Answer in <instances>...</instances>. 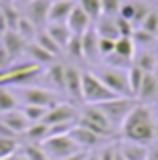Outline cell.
Listing matches in <instances>:
<instances>
[{
  "label": "cell",
  "instance_id": "6da1fadb",
  "mask_svg": "<svg viewBox=\"0 0 158 160\" xmlns=\"http://www.w3.org/2000/svg\"><path fill=\"white\" fill-rule=\"evenodd\" d=\"M120 132H122L124 140H132V142H138V144L150 146L158 136V128L150 108L144 106V103H136L132 108V112L126 116V120L122 122Z\"/></svg>",
  "mask_w": 158,
  "mask_h": 160
},
{
  "label": "cell",
  "instance_id": "7a4b0ae2",
  "mask_svg": "<svg viewBox=\"0 0 158 160\" xmlns=\"http://www.w3.org/2000/svg\"><path fill=\"white\" fill-rule=\"evenodd\" d=\"M81 98L85 103H101L118 95L91 71H81Z\"/></svg>",
  "mask_w": 158,
  "mask_h": 160
},
{
  "label": "cell",
  "instance_id": "3957f363",
  "mask_svg": "<svg viewBox=\"0 0 158 160\" xmlns=\"http://www.w3.org/2000/svg\"><path fill=\"white\" fill-rule=\"evenodd\" d=\"M77 124L83 126V128H87V130H91V132H95V134H99V136H103V138L114 136V126H111V122L107 120V116L95 106V103H87V106L81 109Z\"/></svg>",
  "mask_w": 158,
  "mask_h": 160
},
{
  "label": "cell",
  "instance_id": "277c9868",
  "mask_svg": "<svg viewBox=\"0 0 158 160\" xmlns=\"http://www.w3.org/2000/svg\"><path fill=\"white\" fill-rule=\"evenodd\" d=\"M95 75H97L116 95L134 98L132 91H130V83H128V69H118V67H111V65H103L95 71Z\"/></svg>",
  "mask_w": 158,
  "mask_h": 160
},
{
  "label": "cell",
  "instance_id": "5b68a950",
  "mask_svg": "<svg viewBox=\"0 0 158 160\" xmlns=\"http://www.w3.org/2000/svg\"><path fill=\"white\" fill-rule=\"evenodd\" d=\"M16 98L27 106H41V108H53L59 103V95L45 87H32V85H18L16 87Z\"/></svg>",
  "mask_w": 158,
  "mask_h": 160
},
{
  "label": "cell",
  "instance_id": "8992f818",
  "mask_svg": "<svg viewBox=\"0 0 158 160\" xmlns=\"http://www.w3.org/2000/svg\"><path fill=\"white\" fill-rule=\"evenodd\" d=\"M136 103H138L136 98H122V95H118V98H114V99L95 103V106L106 113L107 120L111 122V126L116 128V126H122V122L126 120V116L132 112V108H134Z\"/></svg>",
  "mask_w": 158,
  "mask_h": 160
},
{
  "label": "cell",
  "instance_id": "52a82bcc",
  "mask_svg": "<svg viewBox=\"0 0 158 160\" xmlns=\"http://www.w3.org/2000/svg\"><path fill=\"white\" fill-rule=\"evenodd\" d=\"M43 148H45V152H47V156L51 158V160H61V158L69 156V154L77 152V150H81L69 134L49 136L47 140L43 142Z\"/></svg>",
  "mask_w": 158,
  "mask_h": 160
},
{
  "label": "cell",
  "instance_id": "ba28073f",
  "mask_svg": "<svg viewBox=\"0 0 158 160\" xmlns=\"http://www.w3.org/2000/svg\"><path fill=\"white\" fill-rule=\"evenodd\" d=\"M77 120H79V109L73 103L59 102L47 109V116H45L43 122L47 126H55V124H69V122H77Z\"/></svg>",
  "mask_w": 158,
  "mask_h": 160
},
{
  "label": "cell",
  "instance_id": "9c48e42d",
  "mask_svg": "<svg viewBox=\"0 0 158 160\" xmlns=\"http://www.w3.org/2000/svg\"><path fill=\"white\" fill-rule=\"evenodd\" d=\"M53 0H32L24 8V16L35 24L37 28H45L49 22V8H51Z\"/></svg>",
  "mask_w": 158,
  "mask_h": 160
},
{
  "label": "cell",
  "instance_id": "30bf717a",
  "mask_svg": "<svg viewBox=\"0 0 158 160\" xmlns=\"http://www.w3.org/2000/svg\"><path fill=\"white\" fill-rule=\"evenodd\" d=\"M69 136L75 140V144H77L81 150H89V148H95V146H101L103 142L107 140V138L99 136V134L91 132V130L83 128V126H79V124H75V128L69 132Z\"/></svg>",
  "mask_w": 158,
  "mask_h": 160
},
{
  "label": "cell",
  "instance_id": "8fae6325",
  "mask_svg": "<svg viewBox=\"0 0 158 160\" xmlns=\"http://www.w3.org/2000/svg\"><path fill=\"white\" fill-rule=\"evenodd\" d=\"M136 99H138V103H144V106L158 102V75L154 71H152V73H144V79H142V83H140Z\"/></svg>",
  "mask_w": 158,
  "mask_h": 160
},
{
  "label": "cell",
  "instance_id": "7c38bea8",
  "mask_svg": "<svg viewBox=\"0 0 158 160\" xmlns=\"http://www.w3.org/2000/svg\"><path fill=\"white\" fill-rule=\"evenodd\" d=\"M0 43H2V45H4V49L10 53V57H12V59H18L20 55H24V51H27L28 41L24 39L20 32L10 31V28H8V31L4 32L2 37H0Z\"/></svg>",
  "mask_w": 158,
  "mask_h": 160
},
{
  "label": "cell",
  "instance_id": "4fadbf2b",
  "mask_svg": "<svg viewBox=\"0 0 158 160\" xmlns=\"http://www.w3.org/2000/svg\"><path fill=\"white\" fill-rule=\"evenodd\" d=\"M65 93L73 102H83V98H81V71L73 65H65Z\"/></svg>",
  "mask_w": 158,
  "mask_h": 160
},
{
  "label": "cell",
  "instance_id": "5bb4252c",
  "mask_svg": "<svg viewBox=\"0 0 158 160\" xmlns=\"http://www.w3.org/2000/svg\"><path fill=\"white\" fill-rule=\"evenodd\" d=\"M116 146H118V152L126 160H148V146L146 144H138V142H132V140H122Z\"/></svg>",
  "mask_w": 158,
  "mask_h": 160
},
{
  "label": "cell",
  "instance_id": "9a60e30c",
  "mask_svg": "<svg viewBox=\"0 0 158 160\" xmlns=\"http://www.w3.org/2000/svg\"><path fill=\"white\" fill-rule=\"evenodd\" d=\"M65 24L69 27V31H71L73 35H83V32H85L87 28L91 27V18L85 14V10H83L79 4H75Z\"/></svg>",
  "mask_w": 158,
  "mask_h": 160
},
{
  "label": "cell",
  "instance_id": "2e32d148",
  "mask_svg": "<svg viewBox=\"0 0 158 160\" xmlns=\"http://www.w3.org/2000/svg\"><path fill=\"white\" fill-rule=\"evenodd\" d=\"M0 120H2L16 136H22V134L28 130V126H31V122L27 120V116H24L20 109H12V112L0 113Z\"/></svg>",
  "mask_w": 158,
  "mask_h": 160
},
{
  "label": "cell",
  "instance_id": "e0dca14e",
  "mask_svg": "<svg viewBox=\"0 0 158 160\" xmlns=\"http://www.w3.org/2000/svg\"><path fill=\"white\" fill-rule=\"evenodd\" d=\"M97 41H99V35L95 32L93 27H89L81 35V49H83V59H85V61H95V59L99 57Z\"/></svg>",
  "mask_w": 158,
  "mask_h": 160
},
{
  "label": "cell",
  "instance_id": "ac0fdd59",
  "mask_svg": "<svg viewBox=\"0 0 158 160\" xmlns=\"http://www.w3.org/2000/svg\"><path fill=\"white\" fill-rule=\"evenodd\" d=\"M73 6H75V0H53L49 8V22H67Z\"/></svg>",
  "mask_w": 158,
  "mask_h": 160
},
{
  "label": "cell",
  "instance_id": "d6986e66",
  "mask_svg": "<svg viewBox=\"0 0 158 160\" xmlns=\"http://www.w3.org/2000/svg\"><path fill=\"white\" fill-rule=\"evenodd\" d=\"M28 55V59H31V63H37V65H51V63L57 61L55 55H51L47 51V49H43L37 41H28L27 45V51H24Z\"/></svg>",
  "mask_w": 158,
  "mask_h": 160
},
{
  "label": "cell",
  "instance_id": "ffe728a7",
  "mask_svg": "<svg viewBox=\"0 0 158 160\" xmlns=\"http://www.w3.org/2000/svg\"><path fill=\"white\" fill-rule=\"evenodd\" d=\"M95 32H97L99 37H103V39H120V31H118V22H116V16H99L97 20H95Z\"/></svg>",
  "mask_w": 158,
  "mask_h": 160
},
{
  "label": "cell",
  "instance_id": "44dd1931",
  "mask_svg": "<svg viewBox=\"0 0 158 160\" xmlns=\"http://www.w3.org/2000/svg\"><path fill=\"white\" fill-rule=\"evenodd\" d=\"M45 77L47 81L55 87L57 91H65V65L63 63H51L47 65V71H45Z\"/></svg>",
  "mask_w": 158,
  "mask_h": 160
},
{
  "label": "cell",
  "instance_id": "7402d4cb",
  "mask_svg": "<svg viewBox=\"0 0 158 160\" xmlns=\"http://www.w3.org/2000/svg\"><path fill=\"white\" fill-rule=\"evenodd\" d=\"M45 31L55 39V43L59 45L61 49H65V45L69 43V39H71V35H73L65 22H49L47 27H45Z\"/></svg>",
  "mask_w": 158,
  "mask_h": 160
},
{
  "label": "cell",
  "instance_id": "603a6c76",
  "mask_svg": "<svg viewBox=\"0 0 158 160\" xmlns=\"http://www.w3.org/2000/svg\"><path fill=\"white\" fill-rule=\"evenodd\" d=\"M27 138V142H32V144H43L49 138V126L45 122H37V124H31L28 130L22 134Z\"/></svg>",
  "mask_w": 158,
  "mask_h": 160
},
{
  "label": "cell",
  "instance_id": "cb8c5ba5",
  "mask_svg": "<svg viewBox=\"0 0 158 160\" xmlns=\"http://www.w3.org/2000/svg\"><path fill=\"white\" fill-rule=\"evenodd\" d=\"M132 63H134L136 67H140L142 71H146V73H152V71H156L158 59L150 51H138L134 55V61H132Z\"/></svg>",
  "mask_w": 158,
  "mask_h": 160
},
{
  "label": "cell",
  "instance_id": "d4e9b609",
  "mask_svg": "<svg viewBox=\"0 0 158 160\" xmlns=\"http://www.w3.org/2000/svg\"><path fill=\"white\" fill-rule=\"evenodd\" d=\"M18 108V98H16L14 91H10L8 87L0 85V113L12 112V109Z\"/></svg>",
  "mask_w": 158,
  "mask_h": 160
},
{
  "label": "cell",
  "instance_id": "484cf974",
  "mask_svg": "<svg viewBox=\"0 0 158 160\" xmlns=\"http://www.w3.org/2000/svg\"><path fill=\"white\" fill-rule=\"evenodd\" d=\"M114 53H118V55H122V57L134 61L136 45H134V41H132V37H120V39H116V49H114Z\"/></svg>",
  "mask_w": 158,
  "mask_h": 160
},
{
  "label": "cell",
  "instance_id": "4316f807",
  "mask_svg": "<svg viewBox=\"0 0 158 160\" xmlns=\"http://www.w3.org/2000/svg\"><path fill=\"white\" fill-rule=\"evenodd\" d=\"M35 41H37V43H39L43 49H47L51 55H55V57H59V55L63 53V49H61L59 45L55 43V39H53V37L49 35L47 31H39V32H37V37H35Z\"/></svg>",
  "mask_w": 158,
  "mask_h": 160
},
{
  "label": "cell",
  "instance_id": "83f0119b",
  "mask_svg": "<svg viewBox=\"0 0 158 160\" xmlns=\"http://www.w3.org/2000/svg\"><path fill=\"white\" fill-rule=\"evenodd\" d=\"M0 10H2L4 18H6V24H8V28H10V31H16V24H18V18H20L22 14H20V12L14 8V4H10V2H0Z\"/></svg>",
  "mask_w": 158,
  "mask_h": 160
},
{
  "label": "cell",
  "instance_id": "f1b7e54d",
  "mask_svg": "<svg viewBox=\"0 0 158 160\" xmlns=\"http://www.w3.org/2000/svg\"><path fill=\"white\" fill-rule=\"evenodd\" d=\"M20 152L27 156V160H51V158L47 156V152H45L43 144H32V142H27V144L22 146Z\"/></svg>",
  "mask_w": 158,
  "mask_h": 160
},
{
  "label": "cell",
  "instance_id": "f546056e",
  "mask_svg": "<svg viewBox=\"0 0 158 160\" xmlns=\"http://www.w3.org/2000/svg\"><path fill=\"white\" fill-rule=\"evenodd\" d=\"M144 73H146V71H142L140 67H136L134 63L128 67V83H130V91H132L134 98H136V93H138V89H140V83H142V79H144Z\"/></svg>",
  "mask_w": 158,
  "mask_h": 160
},
{
  "label": "cell",
  "instance_id": "4dcf8cb0",
  "mask_svg": "<svg viewBox=\"0 0 158 160\" xmlns=\"http://www.w3.org/2000/svg\"><path fill=\"white\" fill-rule=\"evenodd\" d=\"M16 32H20V35L24 37L27 41H35V37H37V32H39V28L35 27V24L31 22V20L27 18V16H20L18 18V24H16Z\"/></svg>",
  "mask_w": 158,
  "mask_h": 160
},
{
  "label": "cell",
  "instance_id": "1f68e13d",
  "mask_svg": "<svg viewBox=\"0 0 158 160\" xmlns=\"http://www.w3.org/2000/svg\"><path fill=\"white\" fill-rule=\"evenodd\" d=\"M47 109H49V108H41V106H27V103H24L20 112H22L24 116H27V120L31 122V124H37V122H43V120H45V116H47Z\"/></svg>",
  "mask_w": 158,
  "mask_h": 160
},
{
  "label": "cell",
  "instance_id": "d6a6232c",
  "mask_svg": "<svg viewBox=\"0 0 158 160\" xmlns=\"http://www.w3.org/2000/svg\"><path fill=\"white\" fill-rule=\"evenodd\" d=\"M79 6L91 20H97L101 16V0H79Z\"/></svg>",
  "mask_w": 158,
  "mask_h": 160
},
{
  "label": "cell",
  "instance_id": "836d02e7",
  "mask_svg": "<svg viewBox=\"0 0 158 160\" xmlns=\"http://www.w3.org/2000/svg\"><path fill=\"white\" fill-rule=\"evenodd\" d=\"M65 51L71 59H83V49H81V35H71L69 43L65 45Z\"/></svg>",
  "mask_w": 158,
  "mask_h": 160
},
{
  "label": "cell",
  "instance_id": "e575fe53",
  "mask_svg": "<svg viewBox=\"0 0 158 160\" xmlns=\"http://www.w3.org/2000/svg\"><path fill=\"white\" fill-rule=\"evenodd\" d=\"M18 150V140L16 138H2L0 136V160L14 154Z\"/></svg>",
  "mask_w": 158,
  "mask_h": 160
},
{
  "label": "cell",
  "instance_id": "d590c367",
  "mask_svg": "<svg viewBox=\"0 0 158 160\" xmlns=\"http://www.w3.org/2000/svg\"><path fill=\"white\" fill-rule=\"evenodd\" d=\"M154 37L156 35H150V32H146L144 28H140V27H136L134 32H132V41H134L136 47H146V45H150L152 41H154Z\"/></svg>",
  "mask_w": 158,
  "mask_h": 160
},
{
  "label": "cell",
  "instance_id": "8d00e7d4",
  "mask_svg": "<svg viewBox=\"0 0 158 160\" xmlns=\"http://www.w3.org/2000/svg\"><path fill=\"white\" fill-rule=\"evenodd\" d=\"M140 28H144V31L150 32V35H156V32H158V12L156 10L148 12L146 18L140 22Z\"/></svg>",
  "mask_w": 158,
  "mask_h": 160
},
{
  "label": "cell",
  "instance_id": "74e56055",
  "mask_svg": "<svg viewBox=\"0 0 158 160\" xmlns=\"http://www.w3.org/2000/svg\"><path fill=\"white\" fill-rule=\"evenodd\" d=\"M122 0H101V14L103 16H118Z\"/></svg>",
  "mask_w": 158,
  "mask_h": 160
},
{
  "label": "cell",
  "instance_id": "f35d334b",
  "mask_svg": "<svg viewBox=\"0 0 158 160\" xmlns=\"http://www.w3.org/2000/svg\"><path fill=\"white\" fill-rule=\"evenodd\" d=\"M106 63L107 65H111V67H118V69H128L130 67V59H126V57H122V55H118V53H110L106 57Z\"/></svg>",
  "mask_w": 158,
  "mask_h": 160
},
{
  "label": "cell",
  "instance_id": "ab89813d",
  "mask_svg": "<svg viewBox=\"0 0 158 160\" xmlns=\"http://www.w3.org/2000/svg\"><path fill=\"white\" fill-rule=\"evenodd\" d=\"M148 12H150V8H148L146 2H134V16H132V22L140 27V22L146 18Z\"/></svg>",
  "mask_w": 158,
  "mask_h": 160
},
{
  "label": "cell",
  "instance_id": "60d3db41",
  "mask_svg": "<svg viewBox=\"0 0 158 160\" xmlns=\"http://www.w3.org/2000/svg\"><path fill=\"white\" fill-rule=\"evenodd\" d=\"M116 22H118V31H120V37H132V32H134V24H132V20L128 18H122V16H116Z\"/></svg>",
  "mask_w": 158,
  "mask_h": 160
},
{
  "label": "cell",
  "instance_id": "b9f144b4",
  "mask_svg": "<svg viewBox=\"0 0 158 160\" xmlns=\"http://www.w3.org/2000/svg\"><path fill=\"white\" fill-rule=\"evenodd\" d=\"M97 49H99V55H101V57H107L110 53H114V49H116V41L99 37V41H97Z\"/></svg>",
  "mask_w": 158,
  "mask_h": 160
},
{
  "label": "cell",
  "instance_id": "7bdbcfd3",
  "mask_svg": "<svg viewBox=\"0 0 158 160\" xmlns=\"http://www.w3.org/2000/svg\"><path fill=\"white\" fill-rule=\"evenodd\" d=\"M14 63V59L10 57V53L4 49V45L0 43V71H4V69H8V67Z\"/></svg>",
  "mask_w": 158,
  "mask_h": 160
},
{
  "label": "cell",
  "instance_id": "ee69618b",
  "mask_svg": "<svg viewBox=\"0 0 158 160\" xmlns=\"http://www.w3.org/2000/svg\"><path fill=\"white\" fill-rule=\"evenodd\" d=\"M116 152H118V146L106 144L97 154H99V160H114V158H116Z\"/></svg>",
  "mask_w": 158,
  "mask_h": 160
},
{
  "label": "cell",
  "instance_id": "f6af8a7d",
  "mask_svg": "<svg viewBox=\"0 0 158 160\" xmlns=\"http://www.w3.org/2000/svg\"><path fill=\"white\" fill-rule=\"evenodd\" d=\"M122 18H128L132 20V16H134V2H122V6H120V14ZM134 24V22H132Z\"/></svg>",
  "mask_w": 158,
  "mask_h": 160
},
{
  "label": "cell",
  "instance_id": "bcb514c9",
  "mask_svg": "<svg viewBox=\"0 0 158 160\" xmlns=\"http://www.w3.org/2000/svg\"><path fill=\"white\" fill-rule=\"evenodd\" d=\"M0 136H2V138H16V134L12 132V130L8 128L2 120H0Z\"/></svg>",
  "mask_w": 158,
  "mask_h": 160
},
{
  "label": "cell",
  "instance_id": "7dc6e473",
  "mask_svg": "<svg viewBox=\"0 0 158 160\" xmlns=\"http://www.w3.org/2000/svg\"><path fill=\"white\" fill-rule=\"evenodd\" d=\"M85 156H87V152H83V150H77V152L69 154V156H65V158H61V160H85Z\"/></svg>",
  "mask_w": 158,
  "mask_h": 160
},
{
  "label": "cell",
  "instance_id": "c3c4849f",
  "mask_svg": "<svg viewBox=\"0 0 158 160\" xmlns=\"http://www.w3.org/2000/svg\"><path fill=\"white\" fill-rule=\"evenodd\" d=\"M6 31H8V24H6V18H4L2 10H0V37H2Z\"/></svg>",
  "mask_w": 158,
  "mask_h": 160
},
{
  "label": "cell",
  "instance_id": "681fc988",
  "mask_svg": "<svg viewBox=\"0 0 158 160\" xmlns=\"http://www.w3.org/2000/svg\"><path fill=\"white\" fill-rule=\"evenodd\" d=\"M2 160H27V156H24L22 152H14V154H10V156H6Z\"/></svg>",
  "mask_w": 158,
  "mask_h": 160
},
{
  "label": "cell",
  "instance_id": "f907efd6",
  "mask_svg": "<svg viewBox=\"0 0 158 160\" xmlns=\"http://www.w3.org/2000/svg\"><path fill=\"white\" fill-rule=\"evenodd\" d=\"M85 160H99V154H97V152H87Z\"/></svg>",
  "mask_w": 158,
  "mask_h": 160
},
{
  "label": "cell",
  "instance_id": "816d5d0a",
  "mask_svg": "<svg viewBox=\"0 0 158 160\" xmlns=\"http://www.w3.org/2000/svg\"><path fill=\"white\" fill-rule=\"evenodd\" d=\"M16 2H18L20 6H27V4H28V2H32V0H16Z\"/></svg>",
  "mask_w": 158,
  "mask_h": 160
},
{
  "label": "cell",
  "instance_id": "f5cc1de1",
  "mask_svg": "<svg viewBox=\"0 0 158 160\" xmlns=\"http://www.w3.org/2000/svg\"><path fill=\"white\" fill-rule=\"evenodd\" d=\"M114 160H126V158H124V156H122L120 152H116V158H114Z\"/></svg>",
  "mask_w": 158,
  "mask_h": 160
},
{
  "label": "cell",
  "instance_id": "db71d44e",
  "mask_svg": "<svg viewBox=\"0 0 158 160\" xmlns=\"http://www.w3.org/2000/svg\"><path fill=\"white\" fill-rule=\"evenodd\" d=\"M0 2H14V0H0Z\"/></svg>",
  "mask_w": 158,
  "mask_h": 160
},
{
  "label": "cell",
  "instance_id": "11a10c76",
  "mask_svg": "<svg viewBox=\"0 0 158 160\" xmlns=\"http://www.w3.org/2000/svg\"><path fill=\"white\" fill-rule=\"evenodd\" d=\"M156 71H158V63H156Z\"/></svg>",
  "mask_w": 158,
  "mask_h": 160
}]
</instances>
